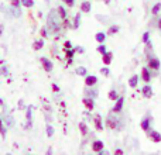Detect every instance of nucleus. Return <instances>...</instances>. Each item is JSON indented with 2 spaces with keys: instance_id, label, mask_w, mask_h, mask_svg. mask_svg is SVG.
<instances>
[{
  "instance_id": "42",
  "label": "nucleus",
  "mask_w": 161,
  "mask_h": 155,
  "mask_svg": "<svg viewBox=\"0 0 161 155\" xmlns=\"http://www.w3.org/2000/svg\"><path fill=\"white\" fill-rule=\"evenodd\" d=\"M157 27L161 30V19H158V21H157Z\"/></svg>"
},
{
  "instance_id": "17",
  "label": "nucleus",
  "mask_w": 161,
  "mask_h": 155,
  "mask_svg": "<svg viewBox=\"0 0 161 155\" xmlns=\"http://www.w3.org/2000/svg\"><path fill=\"white\" fill-rule=\"evenodd\" d=\"M41 48H44V40H36V41L33 42V50L40 51Z\"/></svg>"
},
{
  "instance_id": "44",
  "label": "nucleus",
  "mask_w": 161,
  "mask_h": 155,
  "mask_svg": "<svg viewBox=\"0 0 161 155\" xmlns=\"http://www.w3.org/2000/svg\"><path fill=\"white\" fill-rule=\"evenodd\" d=\"M2 34H3V24L0 25V35H2Z\"/></svg>"
},
{
  "instance_id": "14",
  "label": "nucleus",
  "mask_w": 161,
  "mask_h": 155,
  "mask_svg": "<svg viewBox=\"0 0 161 155\" xmlns=\"http://www.w3.org/2000/svg\"><path fill=\"white\" fill-rule=\"evenodd\" d=\"M91 7H92V4H91V2H82L80 3V13H89L91 11Z\"/></svg>"
},
{
  "instance_id": "6",
  "label": "nucleus",
  "mask_w": 161,
  "mask_h": 155,
  "mask_svg": "<svg viewBox=\"0 0 161 155\" xmlns=\"http://www.w3.org/2000/svg\"><path fill=\"white\" fill-rule=\"evenodd\" d=\"M150 123H151V116H150V114H147V116H146L144 119L142 120V123H140V127H142V130H144V131L150 130Z\"/></svg>"
},
{
  "instance_id": "27",
  "label": "nucleus",
  "mask_w": 161,
  "mask_h": 155,
  "mask_svg": "<svg viewBox=\"0 0 161 155\" xmlns=\"http://www.w3.org/2000/svg\"><path fill=\"white\" fill-rule=\"evenodd\" d=\"M117 31H119V25H110V27H109V30H108V34H109V35H114Z\"/></svg>"
},
{
  "instance_id": "34",
  "label": "nucleus",
  "mask_w": 161,
  "mask_h": 155,
  "mask_svg": "<svg viewBox=\"0 0 161 155\" xmlns=\"http://www.w3.org/2000/svg\"><path fill=\"white\" fill-rule=\"evenodd\" d=\"M10 4H11V7H20L21 6V0H11Z\"/></svg>"
},
{
  "instance_id": "11",
  "label": "nucleus",
  "mask_w": 161,
  "mask_h": 155,
  "mask_svg": "<svg viewBox=\"0 0 161 155\" xmlns=\"http://www.w3.org/2000/svg\"><path fill=\"white\" fill-rule=\"evenodd\" d=\"M112 59H113V54H112V52H108V51H106V52L102 55V62L105 65H110L112 64Z\"/></svg>"
},
{
  "instance_id": "9",
  "label": "nucleus",
  "mask_w": 161,
  "mask_h": 155,
  "mask_svg": "<svg viewBox=\"0 0 161 155\" xmlns=\"http://www.w3.org/2000/svg\"><path fill=\"white\" fill-rule=\"evenodd\" d=\"M96 83H97V78L95 75H86L85 76V85L88 86V88H89V86L92 88V86H95Z\"/></svg>"
},
{
  "instance_id": "45",
  "label": "nucleus",
  "mask_w": 161,
  "mask_h": 155,
  "mask_svg": "<svg viewBox=\"0 0 161 155\" xmlns=\"http://www.w3.org/2000/svg\"><path fill=\"white\" fill-rule=\"evenodd\" d=\"M103 2H105V4H109V3H110V0H103Z\"/></svg>"
},
{
  "instance_id": "15",
  "label": "nucleus",
  "mask_w": 161,
  "mask_h": 155,
  "mask_svg": "<svg viewBox=\"0 0 161 155\" xmlns=\"http://www.w3.org/2000/svg\"><path fill=\"white\" fill-rule=\"evenodd\" d=\"M143 96L147 97V99H150V97L153 96V89H151L150 85H146L144 88H143Z\"/></svg>"
},
{
  "instance_id": "30",
  "label": "nucleus",
  "mask_w": 161,
  "mask_h": 155,
  "mask_svg": "<svg viewBox=\"0 0 161 155\" xmlns=\"http://www.w3.org/2000/svg\"><path fill=\"white\" fill-rule=\"evenodd\" d=\"M6 126H7V127H13L14 126V119L13 117H6Z\"/></svg>"
},
{
  "instance_id": "31",
  "label": "nucleus",
  "mask_w": 161,
  "mask_h": 155,
  "mask_svg": "<svg viewBox=\"0 0 161 155\" xmlns=\"http://www.w3.org/2000/svg\"><path fill=\"white\" fill-rule=\"evenodd\" d=\"M64 4H67L68 7H74L75 6V0H61Z\"/></svg>"
},
{
  "instance_id": "13",
  "label": "nucleus",
  "mask_w": 161,
  "mask_h": 155,
  "mask_svg": "<svg viewBox=\"0 0 161 155\" xmlns=\"http://www.w3.org/2000/svg\"><path fill=\"white\" fill-rule=\"evenodd\" d=\"M57 13H58V16H59V19L61 20H65L67 19V8L64 7V6H58V7H57Z\"/></svg>"
},
{
  "instance_id": "1",
  "label": "nucleus",
  "mask_w": 161,
  "mask_h": 155,
  "mask_svg": "<svg viewBox=\"0 0 161 155\" xmlns=\"http://www.w3.org/2000/svg\"><path fill=\"white\" fill-rule=\"evenodd\" d=\"M40 62H41V67H42V69H44L45 72H48V73L53 72L54 64L48 58H45V56H41V58H40Z\"/></svg>"
},
{
  "instance_id": "37",
  "label": "nucleus",
  "mask_w": 161,
  "mask_h": 155,
  "mask_svg": "<svg viewBox=\"0 0 161 155\" xmlns=\"http://www.w3.org/2000/svg\"><path fill=\"white\" fill-rule=\"evenodd\" d=\"M64 48H65V50H69V48H72V44H71V41H65L64 42Z\"/></svg>"
},
{
  "instance_id": "40",
  "label": "nucleus",
  "mask_w": 161,
  "mask_h": 155,
  "mask_svg": "<svg viewBox=\"0 0 161 155\" xmlns=\"http://www.w3.org/2000/svg\"><path fill=\"white\" fill-rule=\"evenodd\" d=\"M97 154H99V155H108V151H105V150H100Z\"/></svg>"
},
{
  "instance_id": "46",
  "label": "nucleus",
  "mask_w": 161,
  "mask_h": 155,
  "mask_svg": "<svg viewBox=\"0 0 161 155\" xmlns=\"http://www.w3.org/2000/svg\"><path fill=\"white\" fill-rule=\"evenodd\" d=\"M2 104H3V100H2V99H0V106H2Z\"/></svg>"
},
{
  "instance_id": "3",
  "label": "nucleus",
  "mask_w": 161,
  "mask_h": 155,
  "mask_svg": "<svg viewBox=\"0 0 161 155\" xmlns=\"http://www.w3.org/2000/svg\"><path fill=\"white\" fill-rule=\"evenodd\" d=\"M93 124H95V128H96L97 131L103 130V120H102V116H100V114H95L93 116Z\"/></svg>"
},
{
  "instance_id": "36",
  "label": "nucleus",
  "mask_w": 161,
  "mask_h": 155,
  "mask_svg": "<svg viewBox=\"0 0 161 155\" xmlns=\"http://www.w3.org/2000/svg\"><path fill=\"white\" fill-rule=\"evenodd\" d=\"M51 88H53V92H54V93H58V92H59V86L55 85V83H53V86H51Z\"/></svg>"
},
{
  "instance_id": "5",
  "label": "nucleus",
  "mask_w": 161,
  "mask_h": 155,
  "mask_svg": "<svg viewBox=\"0 0 161 155\" xmlns=\"http://www.w3.org/2000/svg\"><path fill=\"white\" fill-rule=\"evenodd\" d=\"M106 127L110 128V130H116L117 128V119L113 116H109L106 119Z\"/></svg>"
},
{
  "instance_id": "8",
  "label": "nucleus",
  "mask_w": 161,
  "mask_h": 155,
  "mask_svg": "<svg viewBox=\"0 0 161 155\" xmlns=\"http://www.w3.org/2000/svg\"><path fill=\"white\" fill-rule=\"evenodd\" d=\"M31 114H33V106H27V107H25V119H27V126H25V127L27 128H30L31 123H33V120H31Z\"/></svg>"
},
{
  "instance_id": "38",
  "label": "nucleus",
  "mask_w": 161,
  "mask_h": 155,
  "mask_svg": "<svg viewBox=\"0 0 161 155\" xmlns=\"http://www.w3.org/2000/svg\"><path fill=\"white\" fill-rule=\"evenodd\" d=\"M148 37H150V34H148V33H144V34H143V42L150 41V40H148Z\"/></svg>"
},
{
  "instance_id": "7",
  "label": "nucleus",
  "mask_w": 161,
  "mask_h": 155,
  "mask_svg": "<svg viewBox=\"0 0 161 155\" xmlns=\"http://www.w3.org/2000/svg\"><path fill=\"white\" fill-rule=\"evenodd\" d=\"M148 68L150 69H158L160 68V59L156 58V56H151V58H148Z\"/></svg>"
},
{
  "instance_id": "21",
  "label": "nucleus",
  "mask_w": 161,
  "mask_h": 155,
  "mask_svg": "<svg viewBox=\"0 0 161 155\" xmlns=\"http://www.w3.org/2000/svg\"><path fill=\"white\" fill-rule=\"evenodd\" d=\"M95 40H96V42H99V44H103V42H105V40H106V34L105 33H96Z\"/></svg>"
},
{
  "instance_id": "20",
  "label": "nucleus",
  "mask_w": 161,
  "mask_h": 155,
  "mask_svg": "<svg viewBox=\"0 0 161 155\" xmlns=\"http://www.w3.org/2000/svg\"><path fill=\"white\" fill-rule=\"evenodd\" d=\"M80 25V13H76L75 17H74V24H72V28L74 30H76Z\"/></svg>"
},
{
  "instance_id": "2",
  "label": "nucleus",
  "mask_w": 161,
  "mask_h": 155,
  "mask_svg": "<svg viewBox=\"0 0 161 155\" xmlns=\"http://www.w3.org/2000/svg\"><path fill=\"white\" fill-rule=\"evenodd\" d=\"M82 103H83V106L86 107V110L92 111V110L95 109V102H93V99H92V97L85 96V97L82 99Z\"/></svg>"
},
{
  "instance_id": "24",
  "label": "nucleus",
  "mask_w": 161,
  "mask_h": 155,
  "mask_svg": "<svg viewBox=\"0 0 161 155\" xmlns=\"http://www.w3.org/2000/svg\"><path fill=\"white\" fill-rule=\"evenodd\" d=\"M45 133H47L48 138H51V137L54 136V133H55V130H54V127L51 124H47V127H45Z\"/></svg>"
},
{
  "instance_id": "41",
  "label": "nucleus",
  "mask_w": 161,
  "mask_h": 155,
  "mask_svg": "<svg viewBox=\"0 0 161 155\" xmlns=\"http://www.w3.org/2000/svg\"><path fill=\"white\" fill-rule=\"evenodd\" d=\"M123 154V150H116L114 151V155H122Z\"/></svg>"
},
{
  "instance_id": "4",
  "label": "nucleus",
  "mask_w": 161,
  "mask_h": 155,
  "mask_svg": "<svg viewBox=\"0 0 161 155\" xmlns=\"http://www.w3.org/2000/svg\"><path fill=\"white\" fill-rule=\"evenodd\" d=\"M123 104H125V97H122V96H119L117 97V100H116V104L113 106V113H120L122 111V109H123Z\"/></svg>"
},
{
  "instance_id": "18",
  "label": "nucleus",
  "mask_w": 161,
  "mask_h": 155,
  "mask_svg": "<svg viewBox=\"0 0 161 155\" xmlns=\"http://www.w3.org/2000/svg\"><path fill=\"white\" fill-rule=\"evenodd\" d=\"M74 54H75V50H74V48H69V50H65V56L68 58V64H71V62H72Z\"/></svg>"
},
{
  "instance_id": "23",
  "label": "nucleus",
  "mask_w": 161,
  "mask_h": 155,
  "mask_svg": "<svg viewBox=\"0 0 161 155\" xmlns=\"http://www.w3.org/2000/svg\"><path fill=\"white\" fill-rule=\"evenodd\" d=\"M75 72H76V75H78V76H86V75H88V71H86L85 67H78L75 69Z\"/></svg>"
},
{
  "instance_id": "28",
  "label": "nucleus",
  "mask_w": 161,
  "mask_h": 155,
  "mask_svg": "<svg viewBox=\"0 0 161 155\" xmlns=\"http://www.w3.org/2000/svg\"><path fill=\"white\" fill-rule=\"evenodd\" d=\"M108 96H109V99H110V100H114V102H116V100H117V97H119V94H117V92L114 90V89H112V90L109 92V94H108Z\"/></svg>"
},
{
  "instance_id": "29",
  "label": "nucleus",
  "mask_w": 161,
  "mask_h": 155,
  "mask_svg": "<svg viewBox=\"0 0 161 155\" xmlns=\"http://www.w3.org/2000/svg\"><path fill=\"white\" fill-rule=\"evenodd\" d=\"M160 10H161V3H156L153 6V8H151V14H158Z\"/></svg>"
},
{
  "instance_id": "43",
  "label": "nucleus",
  "mask_w": 161,
  "mask_h": 155,
  "mask_svg": "<svg viewBox=\"0 0 161 155\" xmlns=\"http://www.w3.org/2000/svg\"><path fill=\"white\" fill-rule=\"evenodd\" d=\"M3 127V119H2V116H0V128Z\"/></svg>"
},
{
  "instance_id": "10",
  "label": "nucleus",
  "mask_w": 161,
  "mask_h": 155,
  "mask_svg": "<svg viewBox=\"0 0 161 155\" xmlns=\"http://www.w3.org/2000/svg\"><path fill=\"white\" fill-rule=\"evenodd\" d=\"M148 137L153 140L154 142H161V134L156 130H148Z\"/></svg>"
},
{
  "instance_id": "39",
  "label": "nucleus",
  "mask_w": 161,
  "mask_h": 155,
  "mask_svg": "<svg viewBox=\"0 0 161 155\" xmlns=\"http://www.w3.org/2000/svg\"><path fill=\"white\" fill-rule=\"evenodd\" d=\"M74 50H75V52H79V54H83V52H85V50H83L82 47H75Z\"/></svg>"
},
{
  "instance_id": "26",
  "label": "nucleus",
  "mask_w": 161,
  "mask_h": 155,
  "mask_svg": "<svg viewBox=\"0 0 161 155\" xmlns=\"http://www.w3.org/2000/svg\"><path fill=\"white\" fill-rule=\"evenodd\" d=\"M21 6H24L25 8H31L34 6V0H21Z\"/></svg>"
},
{
  "instance_id": "19",
  "label": "nucleus",
  "mask_w": 161,
  "mask_h": 155,
  "mask_svg": "<svg viewBox=\"0 0 161 155\" xmlns=\"http://www.w3.org/2000/svg\"><path fill=\"white\" fill-rule=\"evenodd\" d=\"M137 83H139V76L137 75H133L129 79V86L130 88H137Z\"/></svg>"
},
{
  "instance_id": "32",
  "label": "nucleus",
  "mask_w": 161,
  "mask_h": 155,
  "mask_svg": "<svg viewBox=\"0 0 161 155\" xmlns=\"http://www.w3.org/2000/svg\"><path fill=\"white\" fill-rule=\"evenodd\" d=\"M96 51H97V52H99V54H102V55H103V54L106 52V47H105V45H103V44H99V47L96 48Z\"/></svg>"
},
{
  "instance_id": "33",
  "label": "nucleus",
  "mask_w": 161,
  "mask_h": 155,
  "mask_svg": "<svg viewBox=\"0 0 161 155\" xmlns=\"http://www.w3.org/2000/svg\"><path fill=\"white\" fill-rule=\"evenodd\" d=\"M100 73H102L103 76H109V75H110V71H109L108 67H105V68H102V69H100Z\"/></svg>"
},
{
  "instance_id": "35",
  "label": "nucleus",
  "mask_w": 161,
  "mask_h": 155,
  "mask_svg": "<svg viewBox=\"0 0 161 155\" xmlns=\"http://www.w3.org/2000/svg\"><path fill=\"white\" fill-rule=\"evenodd\" d=\"M40 34H41V37H42V38H47V37H48L47 28H45V27H42V28H41V31H40Z\"/></svg>"
},
{
  "instance_id": "16",
  "label": "nucleus",
  "mask_w": 161,
  "mask_h": 155,
  "mask_svg": "<svg viewBox=\"0 0 161 155\" xmlns=\"http://www.w3.org/2000/svg\"><path fill=\"white\" fill-rule=\"evenodd\" d=\"M142 78H143V80H144V82H150L151 73H150V71H148V68H143V69H142Z\"/></svg>"
},
{
  "instance_id": "22",
  "label": "nucleus",
  "mask_w": 161,
  "mask_h": 155,
  "mask_svg": "<svg viewBox=\"0 0 161 155\" xmlns=\"http://www.w3.org/2000/svg\"><path fill=\"white\" fill-rule=\"evenodd\" d=\"M79 130H80V134H82V136H86V134L89 133L88 126H86L83 121H80V123H79Z\"/></svg>"
},
{
  "instance_id": "12",
  "label": "nucleus",
  "mask_w": 161,
  "mask_h": 155,
  "mask_svg": "<svg viewBox=\"0 0 161 155\" xmlns=\"http://www.w3.org/2000/svg\"><path fill=\"white\" fill-rule=\"evenodd\" d=\"M100 150H103V141H100V140H95V141L92 142V151L99 152Z\"/></svg>"
},
{
  "instance_id": "25",
  "label": "nucleus",
  "mask_w": 161,
  "mask_h": 155,
  "mask_svg": "<svg viewBox=\"0 0 161 155\" xmlns=\"http://www.w3.org/2000/svg\"><path fill=\"white\" fill-rule=\"evenodd\" d=\"M85 93H86V96L92 97V99H95V97L97 96V90H96V89H95V90H92L91 86H89V89H86V90H85Z\"/></svg>"
}]
</instances>
